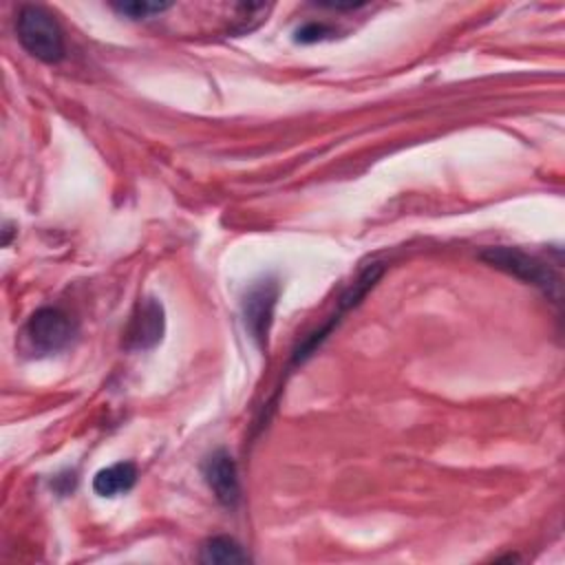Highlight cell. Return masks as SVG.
Listing matches in <instances>:
<instances>
[{
	"label": "cell",
	"mask_w": 565,
	"mask_h": 565,
	"mask_svg": "<svg viewBox=\"0 0 565 565\" xmlns=\"http://www.w3.org/2000/svg\"><path fill=\"white\" fill-rule=\"evenodd\" d=\"M20 44L38 60L55 64L64 57V35L57 20L38 4H24L15 22Z\"/></svg>",
	"instance_id": "obj_1"
},
{
	"label": "cell",
	"mask_w": 565,
	"mask_h": 565,
	"mask_svg": "<svg viewBox=\"0 0 565 565\" xmlns=\"http://www.w3.org/2000/svg\"><path fill=\"white\" fill-rule=\"evenodd\" d=\"M481 260H486L488 265L527 282L539 287L547 298H552L554 302H558L561 298V278L547 267V263L539 260L536 256L525 254L523 249L516 247H488L479 254Z\"/></svg>",
	"instance_id": "obj_2"
},
{
	"label": "cell",
	"mask_w": 565,
	"mask_h": 565,
	"mask_svg": "<svg viewBox=\"0 0 565 565\" xmlns=\"http://www.w3.org/2000/svg\"><path fill=\"white\" fill-rule=\"evenodd\" d=\"M71 333H73V329H71L68 316L53 307L38 309L24 327V338H26L31 351H35L40 355L55 353V351L64 349L71 340Z\"/></svg>",
	"instance_id": "obj_3"
},
{
	"label": "cell",
	"mask_w": 565,
	"mask_h": 565,
	"mask_svg": "<svg viewBox=\"0 0 565 565\" xmlns=\"http://www.w3.org/2000/svg\"><path fill=\"white\" fill-rule=\"evenodd\" d=\"M278 298V282L276 278L258 280L249 287L243 300V318L249 335L258 342V347L267 344L269 327L274 320V307Z\"/></svg>",
	"instance_id": "obj_4"
},
{
	"label": "cell",
	"mask_w": 565,
	"mask_h": 565,
	"mask_svg": "<svg viewBox=\"0 0 565 565\" xmlns=\"http://www.w3.org/2000/svg\"><path fill=\"white\" fill-rule=\"evenodd\" d=\"M163 338V307L154 298H146L137 305L130 324L126 329V349L146 351L159 344Z\"/></svg>",
	"instance_id": "obj_5"
},
{
	"label": "cell",
	"mask_w": 565,
	"mask_h": 565,
	"mask_svg": "<svg viewBox=\"0 0 565 565\" xmlns=\"http://www.w3.org/2000/svg\"><path fill=\"white\" fill-rule=\"evenodd\" d=\"M203 477H205V483L210 486V490L214 492V497L223 505L234 508L238 503V499H241L238 472H236V463L230 452H225V450L212 452L203 463Z\"/></svg>",
	"instance_id": "obj_6"
},
{
	"label": "cell",
	"mask_w": 565,
	"mask_h": 565,
	"mask_svg": "<svg viewBox=\"0 0 565 565\" xmlns=\"http://www.w3.org/2000/svg\"><path fill=\"white\" fill-rule=\"evenodd\" d=\"M137 481V468L130 461H117L108 468H102L93 477V490L99 497H117L128 492Z\"/></svg>",
	"instance_id": "obj_7"
},
{
	"label": "cell",
	"mask_w": 565,
	"mask_h": 565,
	"mask_svg": "<svg viewBox=\"0 0 565 565\" xmlns=\"http://www.w3.org/2000/svg\"><path fill=\"white\" fill-rule=\"evenodd\" d=\"M201 561L227 565V563H247L249 556L247 552H243V547L234 539L212 536L201 545Z\"/></svg>",
	"instance_id": "obj_8"
},
{
	"label": "cell",
	"mask_w": 565,
	"mask_h": 565,
	"mask_svg": "<svg viewBox=\"0 0 565 565\" xmlns=\"http://www.w3.org/2000/svg\"><path fill=\"white\" fill-rule=\"evenodd\" d=\"M170 7V2H115L113 9L121 15H128L132 20H143L154 13H161Z\"/></svg>",
	"instance_id": "obj_9"
},
{
	"label": "cell",
	"mask_w": 565,
	"mask_h": 565,
	"mask_svg": "<svg viewBox=\"0 0 565 565\" xmlns=\"http://www.w3.org/2000/svg\"><path fill=\"white\" fill-rule=\"evenodd\" d=\"M331 33H333V29H329L327 24L307 22V24H302L300 29H296L294 40H296V42H300V44H313V42H320V40L329 38Z\"/></svg>",
	"instance_id": "obj_10"
}]
</instances>
